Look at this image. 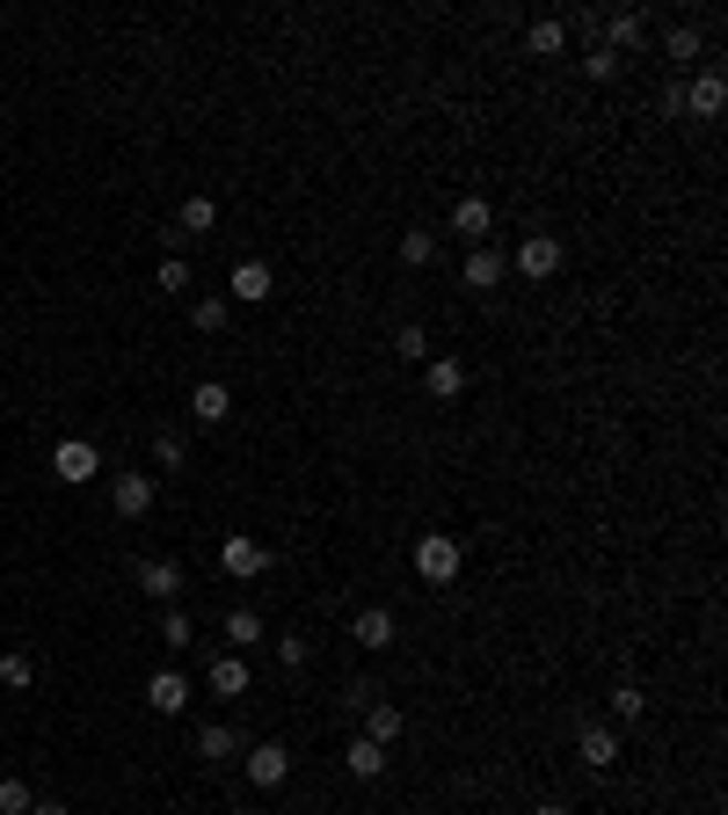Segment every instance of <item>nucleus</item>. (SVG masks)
Masks as SVG:
<instances>
[{"instance_id":"1","label":"nucleus","mask_w":728,"mask_h":815,"mask_svg":"<svg viewBox=\"0 0 728 815\" xmlns=\"http://www.w3.org/2000/svg\"><path fill=\"white\" fill-rule=\"evenodd\" d=\"M459 568H467V546H459L451 532L416 539V575H423V583H437V591H445V583H459Z\"/></svg>"},{"instance_id":"2","label":"nucleus","mask_w":728,"mask_h":815,"mask_svg":"<svg viewBox=\"0 0 728 815\" xmlns=\"http://www.w3.org/2000/svg\"><path fill=\"white\" fill-rule=\"evenodd\" d=\"M241 757H248V764H241V772H248V786H262V794L292 780V750H284V743H248Z\"/></svg>"},{"instance_id":"3","label":"nucleus","mask_w":728,"mask_h":815,"mask_svg":"<svg viewBox=\"0 0 728 815\" xmlns=\"http://www.w3.org/2000/svg\"><path fill=\"white\" fill-rule=\"evenodd\" d=\"M52 473H59V481H66V488H87V481H95V473H103V451L87 445V437H66V445L52 451Z\"/></svg>"},{"instance_id":"4","label":"nucleus","mask_w":728,"mask_h":815,"mask_svg":"<svg viewBox=\"0 0 728 815\" xmlns=\"http://www.w3.org/2000/svg\"><path fill=\"white\" fill-rule=\"evenodd\" d=\"M219 568L233 575V583H256V575L270 568V546H256L248 532H233V539H219Z\"/></svg>"},{"instance_id":"5","label":"nucleus","mask_w":728,"mask_h":815,"mask_svg":"<svg viewBox=\"0 0 728 815\" xmlns=\"http://www.w3.org/2000/svg\"><path fill=\"white\" fill-rule=\"evenodd\" d=\"M721 109H728V81H721V73H693V81H685V117H699V124H707V117H721Z\"/></svg>"},{"instance_id":"6","label":"nucleus","mask_w":728,"mask_h":815,"mask_svg":"<svg viewBox=\"0 0 728 815\" xmlns=\"http://www.w3.org/2000/svg\"><path fill=\"white\" fill-rule=\"evenodd\" d=\"M226 292L241 299V306H262V299L278 292V270H270L262 255H248V262H233V284H226Z\"/></svg>"},{"instance_id":"7","label":"nucleus","mask_w":728,"mask_h":815,"mask_svg":"<svg viewBox=\"0 0 728 815\" xmlns=\"http://www.w3.org/2000/svg\"><path fill=\"white\" fill-rule=\"evenodd\" d=\"M146 707H154L160 721H175V713L190 707V677H183V670H154V677H146Z\"/></svg>"},{"instance_id":"8","label":"nucleus","mask_w":728,"mask_h":815,"mask_svg":"<svg viewBox=\"0 0 728 815\" xmlns=\"http://www.w3.org/2000/svg\"><path fill=\"white\" fill-rule=\"evenodd\" d=\"M451 233L474 241V248H488V233H496V205H488V197H459V205H451Z\"/></svg>"},{"instance_id":"9","label":"nucleus","mask_w":728,"mask_h":815,"mask_svg":"<svg viewBox=\"0 0 728 815\" xmlns=\"http://www.w3.org/2000/svg\"><path fill=\"white\" fill-rule=\"evenodd\" d=\"M575 757H583L590 772H612V764H620V729H605V721L575 729Z\"/></svg>"},{"instance_id":"10","label":"nucleus","mask_w":728,"mask_h":815,"mask_svg":"<svg viewBox=\"0 0 728 815\" xmlns=\"http://www.w3.org/2000/svg\"><path fill=\"white\" fill-rule=\"evenodd\" d=\"M154 473H117V481H110V503H117V518H146V510H154Z\"/></svg>"},{"instance_id":"11","label":"nucleus","mask_w":728,"mask_h":815,"mask_svg":"<svg viewBox=\"0 0 728 815\" xmlns=\"http://www.w3.org/2000/svg\"><path fill=\"white\" fill-rule=\"evenodd\" d=\"M459 278H467V292H496V284L510 278V255H503V248H474Z\"/></svg>"},{"instance_id":"12","label":"nucleus","mask_w":728,"mask_h":815,"mask_svg":"<svg viewBox=\"0 0 728 815\" xmlns=\"http://www.w3.org/2000/svg\"><path fill=\"white\" fill-rule=\"evenodd\" d=\"M350 641H357V648H394V641H401L394 612H386V605H364V612H357V626H350Z\"/></svg>"},{"instance_id":"13","label":"nucleus","mask_w":728,"mask_h":815,"mask_svg":"<svg viewBox=\"0 0 728 815\" xmlns=\"http://www.w3.org/2000/svg\"><path fill=\"white\" fill-rule=\"evenodd\" d=\"M211 226H219V197H183V219H175L168 241H205Z\"/></svg>"},{"instance_id":"14","label":"nucleus","mask_w":728,"mask_h":815,"mask_svg":"<svg viewBox=\"0 0 728 815\" xmlns=\"http://www.w3.org/2000/svg\"><path fill=\"white\" fill-rule=\"evenodd\" d=\"M401 729H408V721H401V707H394V699H372V707H364V743L394 750V743H401Z\"/></svg>"},{"instance_id":"15","label":"nucleus","mask_w":728,"mask_h":815,"mask_svg":"<svg viewBox=\"0 0 728 815\" xmlns=\"http://www.w3.org/2000/svg\"><path fill=\"white\" fill-rule=\"evenodd\" d=\"M343 772H350V780H364V786L386 780V750L364 743V735H350V743H343Z\"/></svg>"},{"instance_id":"16","label":"nucleus","mask_w":728,"mask_h":815,"mask_svg":"<svg viewBox=\"0 0 728 815\" xmlns=\"http://www.w3.org/2000/svg\"><path fill=\"white\" fill-rule=\"evenodd\" d=\"M597 30H605V52H642V44H648V22L642 15H597Z\"/></svg>"},{"instance_id":"17","label":"nucleus","mask_w":728,"mask_h":815,"mask_svg":"<svg viewBox=\"0 0 728 815\" xmlns=\"http://www.w3.org/2000/svg\"><path fill=\"white\" fill-rule=\"evenodd\" d=\"M139 591L154 597V605H175V597H183V568H175V561H139Z\"/></svg>"},{"instance_id":"18","label":"nucleus","mask_w":728,"mask_h":815,"mask_svg":"<svg viewBox=\"0 0 728 815\" xmlns=\"http://www.w3.org/2000/svg\"><path fill=\"white\" fill-rule=\"evenodd\" d=\"M241 729H226V721H211V729H197V757H205V764H233V757H241Z\"/></svg>"},{"instance_id":"19","label":"nucleus","mask_w":728,"mask_h":815,"mask_svg":"<svg viewBox=\"0 0 728 815\" xmlns=\"http://www.w3.org/2000/svg\"><path fill=\"white\" fill-rule=\"evenodd\" d=\"M518 270H524V278H554V270H561V241H554V233H532V241L518 248Z\"/></svg>"},{"instance_id":"20","label":"nucleus","mask_w":728,"mask_h":815,"mask_svg":"<svg viewBox=\"0 0 728 815\" xmlns=\"http://www.w3.org/2000/svg\"><path fill=\"white\" fill-rule=\"evenodd\" d=\"M423 386H430V400H459L467 394V365H459V357H437V365L423 372Z\"/></svg>"},{"instance_id":"21","label":"nucleus","mask_w":728,"mask_h":815,"mask_svg":"<svg viewBox=\"0 0 728 815\" xmlns=\"http://www.w3.org/2000/svg\"><path fill=\"white\" fill-rule=\"evenodd\" d=\"M190 416H197V422H226V416H233V394H226L219 379H205V386L190 394Z\"/></svg>"},{"instance_id":"22","label":"nucleus","mask_w":728,"mask_h":815,"mask_svg":"<svg viewBox=\"0 0 728 815\" xmlns=\"http://www.w3.org/2000/svg\"><path fill=\"white\" fill-rule=\"evenodd\" d=\"M699 52H707V36H699V30H693V22H677V30H670V36H663V59H670V66H677V73L693 66V59H699Z\"/></svg>"},{"instance_id":"23","label":"nucleus","mask_w":728,"mask_h":815,"mask_svg":"<svg viewBox=\"0 0 728 815\" xmlns=\"http://www.w3.org/2000/svg\"><path fill=\"white\" fill-rule=\"evenodd\" d=\"M524 44H532V59H561V52H569V22H554V15L532 22V30H524Z\"/></svg>"},{"instance_id":"24","label":"nucleus","mask_w":728,"mask_h":815,"mask_svg":"<svg viewBox=\"0 0 728 815\" xmlns=\"http://www.w3.org/2000/svg\"><path fill=\"white\" fill-rule=\"evenodd\" d=\"M211 692H219V699H241L248 692V662L241 656H211Z\"/></svg>"},{"instance_id":"25","label":"nucleus","mask_w":728,"mask_h":815,"mask_svg":"<svg viewBox=\"0 0 728 815\" xmlns=\"http://www.w3.org/2000/svg\"><path fill=\"white\" fill-rule=\"evenodd\" d=\"M401 262H408V270H430V262H437V233H430V226H408V233H401Z\"/></svg>"},{"instance_id":"26","label":"nucleus","mask_w":728,"mask_h":815,"mask_svg":"<svg viewBox=\"0 0 728 815\" xmlns=\"http://www.w3.org/2000/svg\"><path fill=\"white\" fill-rule=\"evenodd\" d=\"M154 467L160 473H183V467H190V437H183V430H160L154 437Z\"/></svg>"},{"instance_id":"27","label":"nucleus","mask_w":728,"mask_h":815,"mask_svg":"<svg viewBox=\"0 0 728 815\" xmlns=\"http://www.w3.org/2000/svg\"><path fill=\"white\" fill-rule=\"evenodd\" d=\"M262 641V612L241 605V612H226V648H256Z\"/></svg>"},{"instance_id":"28","label":"nucleus","mask_w":728,"mask_h":815,"mask_svg":"<svg viewBox=\"0 0 728 815\" xmlns=\"http://www.w3.org/2000/svg\"><path fill=\"white\" fill-rule=\"evenodd\" d=\"M394 357H401V365H430V328H416V321L394 328Z\"/></svg>"},{"instance_id":"29","label":"nucleus","mask_w":728,"mask_h":815,"mask_svg":"<svg viewBox=\"0 0 728 815\" xmlns=\"http://www.w3.org/2000/svg\"><path fill=\"white\" fill-rule=\"evenodd\" d=\"M642 713H648V692H642V685H626V677H620V685H612V721H626V729H634Z\"/></svg>"},{"instance_id":"30","label":"nucleus","mask_w":728,"mask_h":815,"mask_svg":"<svg viewBox=\"0 0 728 815\" xmlns=\"http://www.w3.org/2000/svg\"><path fill=\"white\" fill-rule=\"evenodd\" d=\"M226 321H233V299H197V306H190V328L197 335H219Z\"/></svg>"},{"instance_id":"31","label":"nucleus","mask_w":728,"mask_h":815,"mask_svg":"<svg viewBox=\"0 0 728 815\" xmlns=\"http://www.w3.org/2000/svg\"><path fill=\"white\" fill-rule=\"evenodd\" d=\"M583 73H590V81H597V87H605V81H620V52H605V44H590Z\"/></svg>"},{"instance_id":"32","label":"nucleus","mask_w":728,"mask_h":815,"mask_svg":"<svg viewBox=\"0 0 728 815\" xmlns=\"http://www.w3.org/2000/svg\"><path fill=\"white\" fill-rule=\"evenodd\" d=\"M30 677H37V662L22 656V648H15V656H0V685H8V692H22Z\"/></svg>"},{"instance_id":"33","label":"nucleus","mask_w":728,"mask_h":815,"mask_svg":"<svg viewBox=\"0 0 728 815\" xmlns=\"http://www.w3.org/2000/svg\"><path fill=\"white\" fill-rule=\"evenodd\" d=\"M30 780H0V815H30Z\"/></svg>"},{"instance_id":"34","label":"nucleus","mask_w":728,"mask_h":815,"mask_svg":"<svg viewBox=\"0 0 728 815\" xmlns=\"http://www.w3.org/2000/svg\"><path fill=\"white\" fill-rule=\"evenodd\" d=\"M160 641H168V648H190V612H160Z\"/></svg>"},{"instance_id":"35","label":"nucleus","mask_w":728,"mask_h":815,"mask_svg":"<svg viewBox=\"0 0 728 815\" xmlns=\"http://www.w3.org/2000/svg\"><path fill=\"white\" fill-rule=\"evenodd\" d=\"M278 662H284V670L299 677V670H306V662H313V648L299 641V634H284V641H278Z\"/></svg>"},{"instance_id":"36","label":"nucleus","mask_w":728,"mask_h":815,"mask_svg":"<svg viewBox=\"0 0 728 815\" xmlns=\"http://www.w3.org/2000/svg\"><path fill=\"white\" fill-rule=\"evenodd\" d=\"M160 292H190V262H183V255L160 262Z\"/></svg>"},{"instance_id":"37","label":"nucleus","mask_w":728,"mask_h":815,"mask_svg":"<svg viewBox=\"0 0 728 815\" xmlns=\"http://www.w3.org/2000/svg\"><path fill=\"white\" fill-rule=\"evenodd\" d=\"M30 815H73L66 801H30Z\"/></svg>"},{"instance_id":"38","label":"nucleus","mask_w":728,"mask_h":815,"mask_svg":"<svg viewBox=\"0 0 728 815\" xmlns=\"http://www.w3.org/2000/svg\"><path fill=\"white\" fill-rule=\"evenodd\" d=\"M532 815H569V808H561V801H539V808Z\"/></svg>"},{"instance_id":"39","label":"nucleus","mask_w":728,"mask_h":815,"mask_svg":"<svg viewBox=\"0 0 728 815\" xmlns=\"http://www.w3.org/2000/svg\"><path fill=\"white\" fill-rule=\"evenodd\" d=\"M233 815H262V808H233Z\"/></svg>"}]
</instances>
